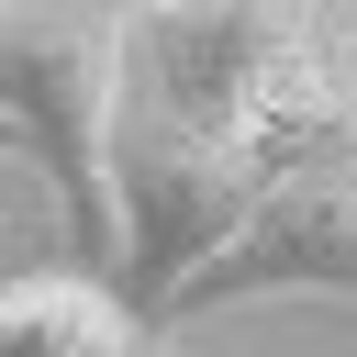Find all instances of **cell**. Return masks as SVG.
I'll return each instance as SVG.
<instances>
[{"instance_id": "obj_1", "label": "cell", "mask_w": 357, "mask_h": 357, "mask_svg": "<svg viewBox=\"0 0 357 357\" xmlns=\"http://www.w3.org/2000/svg\"><path fill=\"white\" fill-rule=\"evenodd\" d=\"M357 167V0H123L100 89L112 301L134 324L279 190Z\"/></svg>"}, {"instance_id": "obj_2", "label": "cell", "mask_w": 357, "mask_h": 357, "mask_svg": "<svg viewBox=\"0 0 357 357\" xmlns=\"http://www.w3.org/2000/svg\"><path fill=\"white\" fill-rule=\"evenodd\" d=\"M123 0H0V123L56 178L78 279L112 290V190H100V89H112Z\"/></svg>"}, {"instance_id": "obj_3", "label": "cell", "mask_w": 357, "mask_h": 357, "mask_svg": "<svg viewBox=\"0 0 357 357\" xmlns=\"http://www.w3.org/2000/svg\"><path fill=\"white\" fill-rule=\"evenodd\" d=\"M234 301H346V312H357V167L279 190L223 257H201V268L167 290L156 324H178V312H234Z\"/></svg>"}, {"instance_id": "obj_4", "label": "cell", "mask_w": 357, "mask_h": 357, "mask_svg": "<svg viewBox=\"0 0 357 357\" xmlns=\"http://www.w3.org/2000/svg\"><path fill=\"white\" fill-rule=\"evenodd\" d=\"M0 357H145V324L100 279L56 268V279H11L0 290Z\"/></svg>"}, {"instance_id": "obj_5", "label": "cell", "mask_w": 357, "mask_h": 357, "mask_svg": "<svg viewBox=\"0 0 357 357\" xmlns=\"http://www.w3.org/2000/svg\"><path fill=\"white\" fill-rule=\"evenodd\" d=\"M0 156H22V134H11V123H0Z\"/></svg>"}]
</instances>
